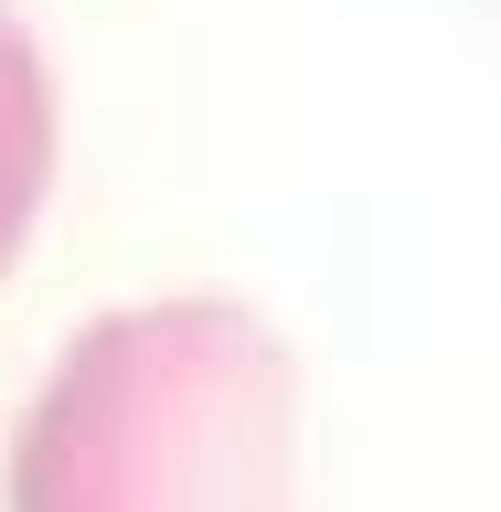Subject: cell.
Listing matches in <instances>:
<instances>
[{
    "mask_svg": "<svg viewBox=\"0 0 501 512\" xmlns=\"http://www.w3.org/2000/svg\"><path fill=\"white\" fill-rule=\"evenodd\" d=\"M11 512H299V374L235 299L86 320L11 438Z\"/></svg>",
    "mask_w": 501,
    "mask_h": 512,
    "instance_id": "6da1fadb",
    "label": "cell"
},
{
    "mask_svg": "<svg viewBox=\"0 0 501 512\" xmlns=\"http://www.w3.org/2000/svg\"><path fill=\"white\" fill-rule=\"evenodd\" d=\"M43 192H54V75L32 54V32L0 11V267L22 256Z\"/></svg>",
    "mask_w": 501,
    "mask_h": 512,
    "instance_id": "7a4b0ae2",
    "label": "cell"
}]
</instances>
